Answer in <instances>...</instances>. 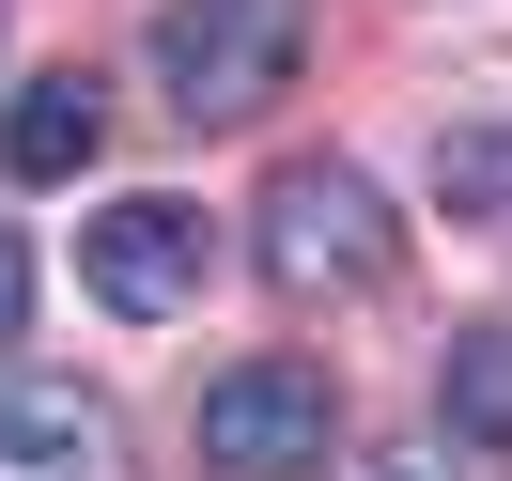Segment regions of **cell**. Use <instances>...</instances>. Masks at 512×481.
Masks as SVG:
<instances>
[{
    "label": "cell",
    "instance_id": "1",
    "mask_svg": "<svg viewBox=\"0 0 512 481\" xmlns=\"http://www.w3.org/2000/svg\"><path fill=\"white\" fill-rule=\"evenodd\" d=\"M311 63V0H171L156 16V94L171 125H249Z\"/></svg>",
    "mask_w": 512,
    "mask_h": 481
},
{
    "label": "cell",
    "instance_id": "2",
    "mask_svg": "<svg viewBox=\"0 0 512 481\" xmlns=\"http://www.w3.org/2000/svg\"><path fill=\"white\" fill-rule=\"evenodd\" d=\"M388 264H404V218L373 202V171H357V156H295L280 187H264V280H280L295 311L373 295Z\"/></svg>",
    "mask_w": 512,
    "mask_h": 481
},
{
    "label": "cell",
    "instance_id": "3",
    "mask_svg": "<svg viewBox=\"0 0 512 481\" xmlns=\"http://www.w3.org/2000/svg\"><path fill=\"white\" fill-rule=\"evenodd\" d=\"M326 450H342V388L311 357H233L202 388V466L218 481H311Z\"/></svg>",
    "mask_w": 512,
    "mask_h": 481
},
{
    "label": "cell",
    "instance_id": "4",
    "mask_svg": "<svg viewBox=\"0 0 512 481\" xmlns=\"http://www.w3.org/2000/svg\"><path fill=\"white\" fill-rule=\"evenodd\" d=\"M202 264H218V233H202V202H171V187H140V202H109V218H78V280H94L125 326L202 311Z\"/></svg>",
    "mask_w": 512,
    "mask_h": 481
},
{
    "label": "cell",
    "instance_id": "5",
    "mask_svg": "<svg viewBox=\"0 0 512 481\" xmlns=\"http://www.w3.org/2000/svg\"><path fill=\"white\" fill-rule=\"evenodd\" d=\"M0 481H140L109 388H78V373H0Z\"/></svg>",
    "mask_w": 512,
    "mask_h": 481
},
{
    "label": "cell",
    "instance_id": "6",
    "mask_svg": "<svg viewBox=\"0 0 512 481\" xmlns=\"http://www.w3.org/2000/svg\"><path fill=\"white\" fill-rule=\"evenodd\" d=\"M94 140H109V94L94 78H32V94L0 109V171H32V187H63V171H94Z\"/></svg>",
    "mask_w": 512,
    "mask_h": 481
},
{
    "label": "cell",
    "instance_id": "7",
    "mask_svg": "<svg viewBox=\"0 0 512 481\" xmlns=\"http://www.w3.org/2000/svg\"><path fill=\"white\" fill-rule=\"evenodd\" d=\"M435 202L481 218V233H512V94L466 109V125H435Z\"/></svg>",
    "mask_w": 512,
    "mask_h": 481
},
{
    "label": "cell",
    "instance_id": "8",
    "mask_svg": "<svg viewBox=\"0 0 512 481\" xmlns=\"http://www.w3.org/2000/svg\"><path fill=\"white\" fill-rule=\"evenodd\" d=\"M435 404H450V450H497L512 466V326H466V342H450Z\"/></svg>",
    "mask_w": 512,
    "mask_h": 481
},
{
    "label": "cell",
    "instance_id": "9",
    "mask_svg": "<svg viewBox=\"0 0 512 481\" xmlns=\"http://www.w3.org/2000/svg\"><path fill=\"white\" fill-rule=\"evenodd\" d=\"M342 481H466V466H450V450H357Z\"/></svg>",
    "mask_w": 512,
    "mask_h": 481
},
{
    "label": "cell",
    "instance_id": "10",
    "mask_svg": "<svg viewBox=\"0 0 512 481\" xmlns=\"http://www.w3.org/2000/svg\"><path fill=\"white\" fill-rule=\"evenodd\" d=\"M16 326H32V249L0 233V342H16Z\"/></svg>",
    "mask_w": 512,
    "mask_h": 481
}]
</instances>
